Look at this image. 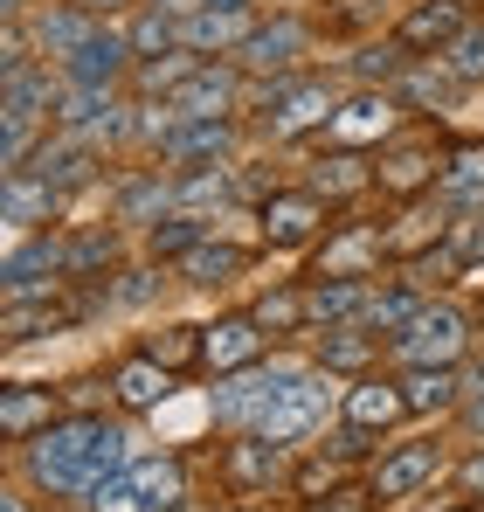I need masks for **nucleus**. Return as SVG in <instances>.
<instances>
[{"label":"nucleus","instance_id":"f257e3e1","mask_svg":"<svg viewBox=\"0 0 484 512\" xmlns=\"http://www.w3.org/2000/svg\"><path fill=\"white\" fill-rule=\"evenodd\" d=\"M139 450H146V443H139L132 416H63V423L42 429L35 443L7 450V464H14V478H21L42 506H77L97 478L139 464Z\"/></svg>","mask_w":484,"mask_h":512},{"label":"nucleus","instance_id":"9b49d317","mask_svg":"<svg viewBox=\"0 0 484 512\" xmlns=\"http://www.w3.org/2000/svg\"><path fill=\"white\" fill-rule=\"evenodd\" d=\"M312 49H319V21H312V14H298V7H263V21L249 28L236 63L249 77H291V70H312Z\"/></svg>","mask_w":484,"mask_h":512},{"label":"nucleus","instance_id":"f3484780","mask_svg":"<svg viewBox=\"0 0 484 512\" xmlns=\"http://www.w3.org/2000/svg\"><path fill=\"white\" fill-rule=\"evenodd\" d=\"M63 236H70V284H111L139 256V236L118 229L111 215L104 222H63Z\"/></svg>","mask_w":484,"mask_h":512},{"label":"nucleus","instance_id":"052dcab7","mask_svg":"<svg viewBox=\"0 0 484 512\" xmlns=\"http://www.w3.org/2000/svg\"><path fill=\"white\" fill-rule=\"evenodd\" d=\"M35 7H42V0H0V14H14V21H28Z\"/></svg>","mask_w":484,"mask_h":512},{"label":"nucleus","instance_id":"e433bc0d","mask_svg":"<svg viewBox=\"0 0 484 512\" xmlns=\"http://www.w3.org/2000/svg\"><path fill=\"white\" fill-rule=\"evenodd\" d=\"M256 21H263V7H201L194 21H180V42L194 56H236Z\"/></svg>","mask_w":484,"mask_h":512},{"label":"nucleus","instance_id":"680f3d73","mask_svg":"<svg viewBox=\"0 0 484 512\" xmlns=\"http://www.w3.org/2000/svg\"><path fill=\"white\" fill-rule=\"evenodd\" d=\"M443 512H484V506H478V499H457V506H443Z\"/></svg>","mask_w":484,"mask_h":512},{"label":"nucleus","instance_id":"e2e57ef3","mask_svg":"<svg viewBox=\"0 0 484 512\" xmlns=\"http://www.w3.org/2000/svg\"><path fill=\"white\" fill-rule=\"evenodd\" d=\"M222 512H263V506H242V499H236V506H222Z\"/></svg>","mask_w":484,"mask_h":512},{"label":"nucleus","instance_id":"79ce46f5","mask_svg":"<svg viewBox=\"0 0 484 512\" xmlns=\"http://www.w3.org/2000/svg\"><path fill=\"white\" fill-rule=\"evenodd\" d=\"M132 346H139V353H153L160 367H173L180 381H187V374H201V319H153Z\"/></svg>","mask_w":484,"mask_h":512},{"label":"nucleus","instance_id":"69168bd1","mask_svg":"<svg viewBox=\"0 0 484 512\" xmlns=\"http://www.w3.org/2000/svg\"><path fill=\"white\" fill-rule=\"evenodd\" d=\"M263 7H291V0H263Z\"/></svg>","mask_w":484,"mask_h":512},{"label":"nucleus","instance_id":"09e8293b","mask_svg":"<svg viewBox=\"0 0 484 512\" xmlns=\"http://www.w3.org/2000/svg\"><path fill=\"white\" fill-rule=\"evenodd\" d=\"M77 512H146V492H139L132 464H125V471H111V478H97V485L77 499Z\"/></svg>","mask_w":484,"mask_h":512},{"label":"nucleus","instance_id":"1a4fd4ad","mask_svg":"<svg viewBox=\"0 0 484 512\" xmlns=\"http://www.w3.org/2000/svg\"><path fill=\"white\" fill-rule=\"evenodd\" d=\"M332 222H339V208H332L325 194H312L305 180H284V187L256 208V243H263V256H312Z\"/></svg>","mask_w":484,"mask_h":512},{"label":"nucleus","instance_id":"20e7f679","mask_svg":"<svg viewBox=\"0 0 484 512\" xmlns=\"http://www.w3.org/2000/svg\"><path fill=\"white\" fill-rule=\"evenodd\" d=\"M478 333H484V312H471L457 291H436L388 340V367H464L478 353Z\"/></svg>","mask_w":484,"mask_h":512},{"label":"nucleus","instance_id":"5701e85b","mask_svg":"<svg viewBox=\"0 0 484 512\" xmlns=\"http://www.w3.org/2000/svg\"><path fill=\"white\" fill-rule=\"evenodd\" d=\"M242 153H249L242 118H187L166 146V167H236Z\"/></svg>","mask_w":484,"mask_h":512},{"label":"nucleus","instance_id":"bf43d9fd","mask_svg":"<svg viewBox=\"0 0 484 512\" xmlns=\"http://www.w3.org/2000/svg\"><path fill=\"white\" fill-rule=\"evenodd\" d=\"M28 499H35V492H28V485H21V478H14V485H7V492H0V512H35V506H28Z\"/></svg>","mask_w":484,"mask_h":512},{"label":"nucleus","instance_id":"423d86ee","mask_svg":"<svg viewBox=\"0 0 484 512\" xmlns=\"http://www.w3.org/2000/svg\"><path fill=\"white\" fill-rule=\"evenodd\" d=\"M70 291V236L63 229H35V236H7L0 256V305H42Z\"/></svg>","mask_w":484,"mask_h":512},{"label":"nucleus","instance_id":"c756f323","mask_svg":"<svg viewBox=\"0 0 484 512\" xmlns=\"http://www.w3.org/2000/svg\"><path fill=\"white\" fill-rule=\"evenodd\" d=\"M249 319L270 333V346H305L312 340V305H305V277H277L249 298Z\"/></svg>","mask_w":484,"mask_h":512},{"label":"nucleus","instance_id":"473e14b6","mask_svg":"<svg viewBox=\"0 0 484 512\" xmlns=\"http://www.w3.org/2000/svg\"><path fill=\"white\" fill-rule=\"evenodd\" d=\"M70 326H83L70 291H63V298H42V305H0V346H7V353L42 346V340H63Z\"/></svg>","mask_w":484,"mask_h":512},{"label":"nucleus","instance_id":"864d4df0","mask_svg":"<svg viewBox=\"0 0 484 512\" xmlns=\"http://www.w3.org/2000/svg\"><path fill=\"white\" fill-rule=\"evenodd\" d=\"M35 63H42V49H35L28 21L0 14V77H21V70H35Z\"/></svg>","mask_w":484,"mask_h":512},{"label":"nucleus","instance_id":"cd10ccee","mask_svg":"<svg viewBox=\"0 0 484 512\" xmlns=\"http://www.w3.org/2000/svg\"><path fill=\"white\" fill-rule=\"evenodd\" d=\"M56 104H63V77H56V63H35V70H21V77H0V125L56 132Z\"/></svg>","mask_w":484,"mask_h":512},{"label":"nucleus","instance_id":"6e6d98bb","mask_svg":"<svg viewBox=\"0 0 484 512\" xmlns=\"http://www.w3.org/2000/svg\"><path fill=\"white\" fill-rule=\"evenodd\" d=\"M305 512H381V499L367 492V478H353V485H339L332 499H319V506H305Z\"/></svg>","mask_w":484,"mask_h":512},{"label":"nucleus","instance_id":"ddd939ff","mask_svg":"<svg viewBox=\"0 0 484 512\" xmlns=\"http://www.w3.org/2000/svg\"><path fill=\"white\" fill-rule=\"evenodd\" d=\"M180 208V173L166 167V160H146V167H125L111 173V187H104V215L118 222V229H132V236H146L160 215Z\"/></svg>","mask_w":484,"mask_h":512},{"label":"nucleus","instance_id":"0eeeda50","mask_svg":"<svg viewBox=\"0 0 484 512\" xmlns=\"http://www.w3.org/2000/svg\"><path fill=\"white\" fill-rule=\"evenodd\" d=\"M450 443L443 436H408V443H388L360 478H367V492L381 499V506H395L402 512L408 499H429L436 485H450Z\"/></svg>","mask_w":484,"mask_h":512},{"label":"nucleus","instance_id":"6ab92c4d","mask_svg":"<svg viewBox=\"0 0 484 512\" xmlns=\"http://www.w3.org/2000/svg\"><path fill=\"white\" fill-rule=\"evenodd\" d=\"M132 70H139V56H132V42H125V28H118V21H104L77 56H63V63H56V77H63V84H77V90H132Z\"/></svg>","mask_w":484,"mask_h":512},{"label":"nucleus","instance_id":"a211bd4d","mask_svg":"<svg viewBox=\"0 0 484 512\" xmlns=\"http://www.w3.org/2000/svg\"><path fill=\"white\" fill-rule=\"evenodd\" d=\"M263 353H270V333L249 319V305H229V312L201 319V381L236 374V367H256Z\"/></svg>","mask_w":484,"mask_h":512},{"label":"nucleus","instance_id":"603ef678","mask_svg":"<svg viewBox=\"0 0 484 512\" xmlns=\"http://www.w3.org/2000/svg\"><path fill=\"white\" fill-rule=\"evenodd\" d=\"M56 388H63V409H70V416H118L111 374H77V381H56Z\"/></svg>","mask_w":484,"mask_h":512},{"label":"nucleus","instance_id":"4be33fe9","mask_svg":"<svg viewBox=\"0 0 484 512\" xmlns=\"http://www.w3.org/2000/svg\"><path fill=\"white\" fill-rule=\"evenodd\" d=\"M21 173H42L56 194H90V187H104V146H90V139H77V132H49L42 139V153L28 160Z\"/></svg>","mask_w":484,"mask_h":512},{"label":"nucleus","instance_id":"b1692460","mask_svg":"<svg viewBox=\"0 0 484 512\" xmlns=\"http://www.w3.org/2000/svg\"><path fill=\"white\" fill-rule=\"evenodd\" d=\"M471 21V0H408L402 14L388 21V35L402 42L408 56H443Z\"/></svg>","mask_w":484,"mask_h":512},{"label":"nucleus","instance_id":"a19ab883","mask_svg":"<svg viewBox=\"0 0 484 512\" xmlns=\"http://www.w3.org/2000/svg\"><path fill=\"white\" fill-rule=\"evenodd\" d=\"M395 97L408 104V118H436L443 104H457V97H464V84L450 77V63H443V56H415V63L402 70V84H395Z\"/></svg>","mask_w":484,"mask_h":512},{"label":"nucleus","instance_id":"c85d7f7f","mask_svg":"<svg viewBox=\"0 0 484 512\" xmlns=\"http://www.w3.org/2000/svg\"><path fill=\"white\" fill-rule=\"evenodd\" d=\"M305 353H312V367L339 374V381H360V374L388 367V340H381V333H367V326H332V333H312Z\"/></svg>","mask_w":484,"mask_h":512},{"label":"nucleus","instance_id":"4c0bfd02","mask_svg":"<svg viewBox=\"0 0 484 512\" xmlns=\"http://www.w3.org/2000/svg\"><path fill=\"white\" fill-rule=\"evenodd\" d=\"M408 63H415V56H408L395 35H360V42L332 63V77H339V84H388V90H395Z\"/></svg>","mask_w":484,"mask_h":512},{"label":"nucleus","instance_id":"2f4dec72","mask_svg":"<svg viewBox=\"0 0 484 512\" xmlns=\"http://www.w3.org/2000/svg\"><path fill=\"white\" fill-rule=\"evenodd\" d=\"M408 423H450L464 402V367H395Z\"/></svg>","mask_w":484,"mask_h":512},{"label":"nucleus","instance_id":"37998d69","mask_svg":"<svg viewBox=\"0 0 484 512\" xmlns=\"http://www.w3.org/2000/svg\"><path fill=\"white\" fill-rule=\"evenodd\" d=\"M173 173H180V208H187V215H208V222H222L229 208H242L236 167H173Z\"/></svg>","mask_w":484,"mask_h":512},{"label":"nucleus","instance_id":"72a5a7b5","mask_svg":"<svg viewBox=\"0 0 484 512\" xmlns=\"http://www.w3.org/2000/svg\"><path fill=\"white\" fill-rule=\"evenodd\" d=\"M374 284H381V277H305L312 333H332V326H360V319H367V305H374Z\"/></svg>","mask_w":484,"mask_h":512},{"label":"nucleus","instance_id":"393cba45","mask_svg":"<svg viewBox=\"0 0 484 512\" xmlns=\"http://www.w3.org/2000/svg\"><path fill=\"white\" fill-rule=\"evenodd\" d=\"M70 194H56L42 173H0V222L7 236H35V229H63Z\"/></svg>","mask_w":484,"mask_h":512},{"label":"nucleus","instance_id":"f704fd0d","mask_svg":"<svg viewBox=\"0 0 484 512\" xmlns=\"http://www.w3.org/2000/svg\"><path fill=\"white\" fill-rule=\"evenodd\" d=\"M104 21L97 14H83L77 0H42L35 14H28V35H35V49H42V63H63V56H77L83 42L97 35Z\"/></svg>","mask_w":484,"mask_h":512},{"label":"nucleus","instance_id":"dca6fc26","mask_svg":"<svg viewBox=\"0 0 484 512\" xmlns=\"http://www.w3.org/2000/svg\"><path fill=\"white\" fill-rule=\"evenodd\" d=\"M298 180H305L312 194H325V201L346 215V208L374 201V153H353V146H312L305 167H298Z\"/></svg>","mask_w":484,"mask_h":512},{"label":"nucleus","instance_id":"58836bf2","mask_svg":"<svg viewBox=\"0 0 484 512\" xmlns=\"http://www.w3.org/2000/svg\"><path fill=\"white\" fill-rule=\"evenodd\" d=\"M173 284H180V270L139 250L132 263H125V270H118V277H111V312H160Z\"/></svg>","mask_w":484,"mask_h":512},{"label":"nucleus","instance_id":"bb28decb","mask_svg":"<svg viewBox=\"0 0 484 512\" xmlns=\"http://www.w3.org/2000/svg\"><path fill=\"white\" fill-rule=\"evenodd\" d=\"M70 409H63V388H49V381H7L0 388V443L7 450H21V443H35L49 423H63Z\"/></svg>","mask_w":484,"mask_h":512},{"label":"nucleus","instance_id":"0e129e2a","mask_svg":"<svg viewBox=\"0 0 484 512\" xmlns=\"http://www.w3.org/2000/svg\"><path fill=\"white\" fill-rule=\"evenodd\" d=\"M42 512H77V506H42Z\"/></svg>","mask_w":484,"mask_h":512},{"label":"nucleus","instance_id":"de8ad7c7","mask_svg":"<svg viewBox=\"0 0 484 512\" xmlns=\"http://www.w3.org/2000/svg\"><path fill=\"white\" fill-rule=\"evenodd\" d=\"M201 63H208V56H194V49L153 56V63H139V70H132V97H173V90L187 84V77H194Z\"/></svg>","mask_w":484,"mask_h":512},{"label":"nucleus","instance_id":"4d7b16f0","mask_svg":"<svg viewBox=\"0 0 484 512\" xmlns=\"http://www.w3.org/2000/svg\"><path fill=\"white\" fill-rule=\"evenodd\" d=\"M83 14H97V21H125V14H139L146 0H77Z\"/></svg>","mask_w":484,"mask_h":512},{"label":"nucleus","instance_id":"6e6552de","mask_svg":"<svg viewBox=\"0 0 484 512\" xmlns=\"http://www.w3.org/2000/svg\"><path fill=\"white\" fill-rule=\"evenodd\" d=\"M339 395H346V381H339V374L305 367V374L277 395V409L256 423V436H270V443H284V450H312L325 429L339 423Z\"/></svg>","mask_w":484,"mask_h":512},{"label":"nucleus","instance_id":"7ed1b4c3","mask_svg":"<svg viewBox=\"0 0 484 512\" xmlns=\"http://www.w3.org/2000/svg\"><path fill=\"white\" fill-rule=\"evenodd\" d=\"M305 367H312V353H305V346H270L256 367L215 374V381H208V423L222 429V436L256 429L270 409H277V395H284V388H291Z\"/></svg>","mask_w":484,"mask_h":512},{"label":"nucleus","instance_id":"f03ea898","mask_svg":"<svg viewBox=\"0 0 484 512\" xmlns=\"http://www.w3.org/2000/svg\"><path fill=\"white\" fill-rule=\"evenodd\" d=\"M339 97H346V84H339L332 70L256 77L242 125H249V139H256V146H270V153H277V146H319L325 125H332V111H339Z\"/></svg>","mask_w":484,"mask_h":512},{"label":"nucleus","instance_id":"a878e982","mask_svg":"<svg viewBox=\"0 0 484 512\" xmlns=\"http://www.w3.org/2000/svg\"><path fill=\"white\" fill-rule=\"evenodd\" d=\"M339 423L374 429V436H395V429L408 423V402H402V381H395V367H374V374L346 381V395H339Z\"/></svg>","mask_w":484,"mask_h":512},{"label":"nucleus","instance_id":"49530a36","mask_svg":"<svg viewBox=\"0 0 484 512\" xmlns=\"http://www.w3.org/2000/svg\"><path fill=\"white\" fill-rule=\"evenodd\" d=\"M118 28H125V42H132V56H139V63L187 49V42H180V21H173V14H160V7H139V14H125Z\"/></svg>","mask_w":484,"mask_h":512},{"label":"nucleus","instance_id":"3c124183","mask_svg":"<svg viewBox=\"0 0 484 512\" xmlns=\"http://www.w3.org/2000/svg\"><path fill=\"white\" fill-rule=\"evenodd\" d=\"M450 423H457L464 443H484V353L464 360V402H457V416H450Z\"/></svg>","mask_w":484,"mask_h":512},{"label":"nucleus","instance_id":"aec40b11","mask_svg":"<svg viewBox=\"0 0 484 512\" xmlns=\"http://www.w3.org/2000/svg\"><path fill=\"white\" fill-rule=\"evenodd\" d=\"M256 256H263V243H236L229 229H215L208 243L194 256H180L173 270H180V291H201V298H222V291H236L242 277L256 270Z\"/></svg>","mask_w":484,"mask_h":512},{"label":"nucleus","instance_id":"f8f14e48","mask_svg":"<svg viewBox=\"0 0 484 512\" xmlns=\"http://www.w3.org/2000/svg\"><path fill=\"white\" fill-rule=\"evenodd\" d=\"M415 118H408V104L395 97L388 84H346L339 97V111H332V125H325L319 146H353V153H381L395 132H408Z\"/></svg>","mask_w":484,"mask_h":512},{"label":"nucleus","instance_id":"c03bdc74","mask_svg":"<svg viewBox=\"0 0 484 512\" xmlns=\"http://www.w3.org/2000/svg\"><path fill=\"white\" fill-rule=\"evenodd\" d=\"M222 222H208V215H187V208H173V215H160L146 236H139V250L160 256V263H180V256H194L208 236H215Z\"/></svg>","mask_w":484,"mask_h":512},{"label":"nucleus","instance_id":"9d476101","mask_svg":"<svg viewBox=\"0 0 484 512\" xmlns=\"http://www.w3.org/2000/svg\"><path fill=\"white\" fill-rule=\"evenodd\" d=\"M291 464H298V450H284V443H270V436H256V429L222 436V450H215V478H222V492L242 499V506L284 499V492H291Z\"/></svg>","mask_w":484,"mask_h":512},{"label":"nucleus","instance_id":"5fc2aeb1","mask_svg":"<svg viewBox=\"0 0 484 512\" xmlns=\"http://www.w3.org/2000/svg\"><path fill=\"white\" fill-rule=\"evenodd\" d=\"M450 492L484 506V443H464V450L450 457Z\"/></svg>","mask_w":484,"mask_h":512},{"label":"nucleus","instance_id":"a18cd8bd","mask_svg":"<svg viewBox=\"0 0 484 512\" xmlns=\"http://www.w3.org/2000/svg\"><path fill=\"white\" fill-rule=\"evenodd\" d=\"M339 485H353V471H346L339 457H325L319 443H312V450H298V464H291V492H284V499L305 512V506H319V499H332Z\"/></svg>","mask_w":484,"mask_h":512},{"label":"nucleus","instance_id":"c9c22d12","mask_svg":"<svg viewBox=\"0 0 484 512\" xmlns=\"http://www.w3.org/2000/svg\"><path fill=\"white\" fill-rule=\"evenodd\" d=\"M146 512H194V478H187V450H139L132 464Z\"/></svg>","mask_w":484,"mask_h":512},{"label":"nucleus","instance_id":"8fccbe9b","mask_svg":"<svg viewBox=\"0 0 484 512\" xmlns=\"http://www.w3.org/2000/svg\"><path fill=\"white\" fill-rule=\"evenodd\" d=\"M443 63H450V77H457L464 90H484V14L464 21V35L443 49Z\"/></svg>","mask_w":484,"mask_h":512},{"label":"nucleus","instance_id":"13d9d810","mask_svg":"<svg viewBox=\"0 0 484 512\" xmlns=\"http://www.w3.org/2000/svg\"><path fill=\"white\" fill-rule=\"evenodd\" d=\"M146 7H160V14H173V21H194L208 0H146Z\"/></svg>","mask_w":484,"mask_h":512},{"label":"nucleus","instance_id":"2eb2a0df","mask_svg":"<svg viewBox=\"0 0 484 512\" xmlns=\"http://www.w3.org/2000/svg\"><path fill=\"white\" fill-rule=\"evenodd\" d=\"M450 222H457V208H450V201H436V194H422V201H402V208L381 222V236H388V270L429 263V256L450 243Z\"/></svg>","mask_w":484,"mask_h":512},{"label":"nucleus","instance_id":"4468645a","mask_svg":"<svg viewBox=\"0 0 484 512\" xmlns=\"http://www.w3.org/2000/svg\"><path fill=\"white\" fill-rule=\"evenodd\" d=\"M381 270H388V236L381 222H360V215H339L305 263V277H381Z\"/></svg>","mask_w":484,"mask_h":512},{"label":"nucleus","instance_id":"412c9836","mask_svg":"<svg viewBox=\"0 0 484 512\" xmlns=\"http://www.w3.org/2000/svg\"><path fill=\"white\" fill-rule=\"evenodd\" d=\"M104 374H111V402H118V416H132V423H139V416H160L166 402H173V388H180V374L160 367L153 353H139V346H125Z\"/></svg>","mask_w":484,"mask_h":512},{"label":"nucleus","instance_id":"ea45409f","mask_svg":"<svg viewBox=\"0 0 484 512\" xmlns=\"http://www.w3.org/2000/svg\"><path fill=\"white\" fill-rule=\"evenodd\" d=\"M436 201H450L457 215H484V139H450Z\"/></svg>","mask_w":484,"mask_h":512},{"label":"nucleus","instance_id":"7c9ffc66","mask_svg":"<svg viewBox=\"0 0 484 512\" xmlns=\"http://www.w3.org/2000/svg\"><path fill=\"white\" fill-rule=\"evenodd\" d=\"M429 298H436V284H429L422 270H381L374 305H367V319H360V326H367V333H381V340H395V333H402Z\"/></svg>","mask_w":484,"mask_h":512},{"label":"nucleus","instance_id":"39448f33","mask_svg":"<svg viewBox=\"0 0 484 512\" xmlns=\"http://www.w3.org/2000/svg\"><path fill=\"white\" fill-rule=\"evenodd\" d=\"M443 153H450V139L436 132V118H415L408 132H395L381 153H374V194L381 201H422V194H436V180H443Z\"/></svg>","mask_w":484,"mask_h":512}]
</instances>
